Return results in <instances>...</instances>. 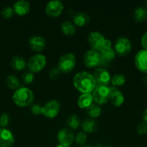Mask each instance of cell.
I'll return each mask as SVG.
<instances>
[{
	"label": "cell",
	"instance_id": "cell-1",
	"mask_svg": "<svg viewBox=\"0 0 147 147\" xmlns=\"http://www.w3.org/2000/svg\"><path fill=\"white\" fill-rule=\"evenodd\" d=\"M74 86L82 93H90L97 86L93 75L87 72H79L73 78Z\"/></svg>",
	"mask_w": 147,
	"mask_h": 147
},
{
	"label": "cell",
	"instance_id": "cell-2",
	"mask_svg": "<svg viewBox=\"0 0 147 147\" xmlns=\"http://www.w3.org/2000/svg\"><path fill=\"white\" fill-rule=\"evenodd\" d=\"M12 99L16 105L21 107H25L33 103L34 94L30 89L22 87L16 90L13 94Z\"/></svg>",
	"mask_w": 147,
	"mask_h": 147
},
{
	"label": "cell",
	"instance_id": "cell-3",
	"mask_svg": "<svg viewBox=\"0 0 147 147\" xmlns=\"http://www.w3.org/2000/svg\"><path fill=\"white\" fill-rule=\"evenodd\" d=\"M93 100L99 105L105 104L110 98L111 92L110 87L102 85H97L92 91Z\"/></svg>",
	"mask_w": 147,
	"mask_h": 147
},
{
	"label": "cell",
	"instance_id": "cell-4",
	"mask_svg": "<svg viewBox=\"0 0 147 147\" xmlns=\"http://www.w3.org/2000/svg\"><path fill=\"white\" fill-rule=\"evenodd\" d=\"M76 62V56L73 53H66L61 56L58 67L63 73H69L75 67Z\"/></svg>",
	"mask_w": 147,
	"mask_h": 147
},
{
	"label": "cell",
	"instance_id": "cell-5",
	"mask_svg": "<svg viewBox=\"0 0 147 147\" xmlns=\"http://www.w3.org/2000/svg\"><path fill=\"white\" fill-rule=\"evenodd\" d=\"M46 57L43 54H35L29 59L27 65L30 71L37 73L40 71L46 65Z\"/></svg>",
	"mask_w": 147,
	"mask_h": 147
},
{
	"label": "cell",
	"instance_id": "cell-6",
	"mask_svg": "<svg viewBox=\"0 0 147 147\" xmlns=\"http://www.w3.org/2000/svg\"><path fill=\"white\" fill-rule=\"evenodd\" d=\"M61 105L58 100H51L48 101L42 107L41 113L47 118H54L60 112Z\"/></svg>",
	"mask_w": 147,
	"mask_h": 147
},
{
	"label": "cell",
	"instance_id": "cell-7",
	"mask_svg": "<svg viewBox=\"0 0 147 147\" xmlns=\"http://www.w3.org/2000/svg\"><path fill=\"white\" fill-rule=\"evenodd\" d=\"M87 41L92 50L99 51L103 47L105 38L102 33L94 31L89 33L87 37Z\"/></svg>",
	"mask_w": 147,
	"mask_h": 147
},
{
	"label": "cell",
	"instance_id": "cell-8",
	"mask_svg": "<svg viewBox=\"0 0 147 147\" xmlns=\"http://www.w3.org/2000/svg\"><path fill=\"white\" fill-rule=\"evenodd\" d=\"M131 42L127 37H121L116 40L115 44V51L120 56H125L130 53L131 50Z\"/></svg>",
	"mask_w": 147,
	"mask_h": 147
},
{
	"label": "cell",
	"instance_id": "cell-9",
	"mask_svg": "<svg viewBox=\"0 0 147 147\" xmlns=\"http://www.w3.org/2000/svg\"><path fill=\"white\" fill-rule=\"evenodd\" d=\"M57 139L61 145L69 147L74 140V135L71 129L69 128H63L58 132Z\"/></svg>",
	"mask_w": 147,
	"mask_h": 147
},
{
	"label": "cell",
	"instance_id": "cell-10",
	"mask_svg": "<svg viewBox=\"0 0 147 147\" xmlns=\"http://www.w3.org/2000/svg\"><path fill=\"white\" fill-rule=\"evenodd\" d=\"M101 57L99 51L89 50L84 55V63L88 67H95L100 64Z\"/></svg>",
	"mask_w": 147,
	"mask_h": 147
},
{
	"label": "cell",
	"instance_id": "cell-11",
	"mask_svg": "<svg viewBox=\"0 0 147 147\" xmlns=\"http://www.w3.org/2000/svg\"><path fill=\"white\" fill-rule=\"evenodd\" d=\"M63 10V5L59 0L50 1L46 7V13L50 17H57L60 15Z\"/></svg>",
	"mask_w": 147,
	"mask_h": 147
},
{
	"label": "cell",
	"instance_id": "cell-12",
	"mask_svg": "<svg viewBox=\"0 0 147 147\" xmlns=\"http://www.w3.org/2000/svg\"><path fill=\"white\" fill-rule=\"evenodd\" d=\"M14 143L12 132L6 128H0V147H12Z\"/></svg>",
	"mask_w": 147,
	"mask_h": 147
},
{
	"label": "cell",
	"instance_id": "cell-13",
	"mask_svg": "<svg viewBox=\"0 0 147 147\" xmlns=\"http://www.w3.org/2000/svg\"><path fill=\"white\" fill-rule=\"evenodd\" d=\"M134 63L140 71L147 73V50L144 49L139 50L135 54Z\"/></svg>",
	"mask_w": 147,
	"mask_h": 147
},
{
	"label": "cell",
	"instance_id": "cell-14",
	"mask_svg": "<svg viewBox=\"0 0 147 147\" xmlns=\"http://www.w3.org/2000/svg\"><path fill=\"white\" fill-rule=\"evenodd\" d=\"M93 76L97 85L107 86L110 83V80H111L109 72L106 69L102 68V67L96 69L94 72Z\"/></svg>",
	"mask_w": 147,
	"mask_h": 147
},
{
	"label": "cell",
	"instance_id": "cell-15",
	"mask_svg": "<svg viewBox=\"0 0 147 147\" xmlns=\"http://www.w3.org/2000/svg\"><path fill=\"white\" fill-rule=\"evenodd\" d=\"M30 48L35 52H40L46 48V42L43 37L39 35L33 36L29 40Z\"/></svg>",
	"mask_w": 147,
	"mask_h": 147
},
{
	"label": "cell",
	"instance_id": "cell-16",
	"mask_svg": "<svg viewBox=\"0 0 147 147\" xmlns=\"http://www.w3.org/2000/svg\"><path fill=\"white\" fill-rule=\"evenodd\" d=\"M13 9L18 15H24L30 11V4L26 0H18L14 4Z\"/></svg>",
	"mask_w": 147,
	"mask_h": 147
},
{
	"label": "cell",
	"instance_id": "cell-17",
	"mask_svg": "<svg viewBox=\"0 0 147 147\" xmlns=\"http://www.w3.org/2000/svg\"><path fill=\"white\" fill-rule=\"evenodd\" d=\"M89 21H90L89 15L84 11H77L73 16V23L75 25L82 27L87 24Z\"/></svg>",
	"mask_w": 147,
	"mask_h": 147
},
{
	"label": "cell",
	"instance_id": "cell-18",
	"mask_svg": "<svg viewBox=\"0 0 147 147\" xmlns=\"http://www.w3.org/2000/svg\"><path fill=\"white\" fill-rule=\"evenodd\" d=\"M99 53L101 57V62L99 65L102 64V63H109L115 58V51L112 48V47H102Z\"/></svg>",
	"mask_w": 147,
	"mask_h": 147
},
{
	"label": "cell",
	"instance_id": "cell-19",
	"mask_svg": "<svg viewBox=\"0 0 147 147\" xmlns=\"http://www.w3.org/2000/svg\"><path fill=\"white\" fill-rule=\"evenodd\" d=\"M82 127L84 131L87 133H92L95 132L98 128V123L95 119L88 118L82 121Z\"/></svg>",
	"mask_w": 147,
	"mask_h": 147
},
{
	"label": "cell",
	"instance_id": "cell-20",
	"mask_svg": "<svg viewBox=\"0 0 147 147\" xmlns=\"http://www.w3.org/2000/svg\"><path fill=\"white\" fill-rule=\"evenodd\" d=\"M92 101L93 97L91 93H82L78 98L77 104L82 109H86L92 104Z\"/></svg>",
	"mask_w": 147,
	"mask_h": 147
},
{
	"label": "cell",
	"instance_id": "cell-21",
	"mask_svg": "<svg viewBox=\"0 0 147 147\" xmlns=\"http://www.w3.org/2000/svg\"><path fill=\"white\" fill-rule=\"evenodd\" d=\"M11 65L14 69L17 70H23L27 65V62L22 56L15 55L11 60Z\"/></svg>",
	"mask_w": 147,
	"mask_h": 147
},
{
	"label": "cell",
	"instance_id": "cell-22",
	"mask_svg": "<svg viewBox=\"0 0 147 147\" xmlns=\"http://www.w3.org/2000/svg\"><path fill=\"white\" fill-rule=\"evenodd\" d=\"M61 31L65 35H73L76 32V27L75 24L71 21H64L61 24Z\"/></svg>",
	"mask_w": 147,
	"mask_h": 147
},
{
	"label": "cell",
	"instance_id": "cell-23",
	"mask_svg": "<svg viewBox=\"0 0 147 147\" xmlns=\"http://www.w3.org/2000/svg\"><path fill=\"white\" fill-rule=\"evenodd\" d=\"M133 19L136 22H142L147 19V9L143 7L135 8L133 12Z\"/></svg>",
	"mask_w": 147,
	"mask_h": 147
},
{
	"label": "cell",
	"instance_id": "cell-24",
	"mask_svg": "<svg viewBox=\"0 0 147 147\" xmlns=\"http://www.w3.org/2000/svg\"><path fill=\"white\" fill-rule=\"evenodd\" d=\"M86 109V113L89 118L91 119H95V118L99 117L101 114V108L98 104H95L92 103L89 107H87Z\"/></svg>",
	"mask_w": 147,
	"mask_h": 147
},
{
	"label": "cell",
	"instance_id": "cell-25",
	"mask_svg": "<svg viewBox=\"0 0 147 147\" xmlns=\"http://www.w3.org/2000/svg\"><path fill=\"white\" fill-rule=\"evenodd\" d=\"M81 120L76 114H71L66 119V125L70 129H76L80 126Z\"/></svg>",
	"mask_w": 147,
	"mask_h": 147
},
{
	"label": "cell",
	"instance_id": "cell-26",
	"mask_svg": "<svg viewBox=\"0 0 147 147\" xmlns=\"http://www.w3.org/2000/svg\"><path fill=\"white\" fill-rule=\"evenodd\" d=\"M110 101L115 106H120L123 103L124 96L120 90L114 92L110 96Z\"/></svg>",
	"mask_w": 147,
	"mask_h": 147
},
{
	"label": "cell",
	"instance_id": "cell-27",
	"mask_svg": "<svg viewBox=\"0 0 147 147\" xmlns=\"http://www.w3.org/2000/svg\"><path fill=\"white\" fill-rule=\"evenodd\" d=\"M6 82H7V86L10 88L13 89V90H15V89L17 90L18 88H20V80H19L17 76H14V75H10L7 76Z\"/></svg>",
	"mask_w": 147,
	"mask_h": 147
},
{
	"label": "cell",
	"instance_id": "cell-28",
	"mask_svg": "<svg viewBox=\"0 0 147 147\" xmlns=\"http://www.w3.org/2000/svg\"><path fill=\"white\" fill-rule=\"evenodd\" d=\"M110 80L114 86H122L125 83V78L122 74L118 73V74L114 75Z\"/></svg>",
	"mask_w": 147,
	"mask_h": 147
},
{
	"label": "cell",
	"instance_id": "cell-29",
	"mask_svg": "<svg viewBox=\"0 0 147 147\" xmlns=\"http://www.w3.org/2000/svg\"><path fill=\"white\" fill-rule=\"evenodd\" d=\"M74 139L78 144L83 145L86 143L87 136H86V134L84 131H79L76 134V136L74 137Z\"/></svg>",
	"mask_w": 147,
	"mask_h": 147
},
{
	"label": "cell",
	"instance_id": "cell-30",
	"mask_svg": "<svg viewBox=\"0 0 147 147\" xmlns=\"http://www.w3.org/2000/svg\"><path fill=\"white\" fill-rule=\"evenodd\" d=\"M14 9L13 7H11L10 6H6V7H3V9L1 11V14L4 18H10L14 14Z\"/></svg>",
	"mask_w": 147,
	"mask_h": 147
},
{
	"label": "cell",
	"instance_id": "cell-31",
	"mask_svg": "<svg viewBox=\"0 0 147 147\" xmlns=\"http://www.w3.org/2000/svg\"><path fill=\"white\" fill-rule=\"evenodd\" d=\"M10 116L7 113H2L0 114V126L5 128L10 123Z\"/></svg>",
	"mask_w": 147,
	"mask_h": 147
},
{
	"label": "cell",
	"instance_id": "cell-32",
	"mask_svg": "<svg viewBox=\"0 0 147 147\" xmlns=\"http://www.w3.org/2000/svg\"><path fill=\"white\" fill-rule=\"evenodd\" d=\"M22 78L23 82L25 84H29V83H31L33 81L34 75H33V73L31 71H27L23 73Z\"/></svg>",
	"mask_w": 147,
	"mask_h": 147
},
{
	"label": "cell",
	"instance_id": "cell-33",
	"mask_svg": "<svg viewBox=\"0 0 147 147\" xmlns=\"http://www.w3.org/2000/svg\"><path fill=\"white\" fill-rule=\"evenodd\" d=\"M60 69L58 67H53L51 70L49 71V77L51 79H56L59 77L61 74Z\"/></svg>",
	"mask_w": 147,
	"mask_h": 147
},
{
	"label": "cell",
	"instance_id": "cell-34",
	"mask_svg": "<svg viewBox=\"0 0 147 147\" xmlns=\"http://www.w3.org/2000/svg\"><path fill=\"white\" fill-rule=\"evenodd\" d=\"M137 131L140 134H144L147 133V123L146 122H141L137 126Z\"/></svg>",
	"mask_w": 147,
	"mask_h": 147
},
{
	"label": "cell",
	"instance_id": "cell-35",
	"mask_svg": "<svg viewBox=\"0 0 147 147\" xmlns=\"http://www.w3.org/2000/svg\"><path fill=\"white\" fill-rule=\"evenodd\" d=\"M42 107L43 106H41L38 103H34L31 106V109H31V112L34 115H36V116L40 114L42 111Z\"/></svg>",
	"mask_w": 147,
	"mask_h": 147
},
{
	"label": "cell",
	"instance_id": "cell-36",
	"mask_svg": "<svg viewBox=\"0 0 147 147\" xmlns=\"http://www.w3.org/2000/svg\"><path fill=\"white\" fill-rule=\"evenodd\" d=\"M141 45L144 50H147V32H146L141 37Z\"/></svg>",
	"mask_w": 147,
	"mask_h": 147
},
{
	"label": "cell",
	"instance_id": "cell-37",
	"mask_svg": "<svg viewBox=\"0 0 147 147\" xmlns=\"http://www.w3.org/2000/svg\"><path fill=\"white\" fill-rule=\"evenodd\" d=\"M112 47V42L109 39H105V43H104L103 47Z\"/></svg>",
	"mask_w": 147,
	"mask_h": 147
},
{
	"label": "cell",
	"instance_id": "cell-38",
	"mask_svg": "<svg viewBox=\"0 0 147 147\" xmlns=\"http://www.w3.org/2000/svg\"><path fill=\"white\" fill-rule=\"evenodd\" d=\"M143 119H144V122L147 123V108L143 112Z\"/></svg>",
	"mask_w": 147,
	"mask_h": 147
},
{
	"label": "cell",
	"instance_id": "cell-39",
	"mask_svg": "<svg viewBox=\"0 0 147 147\" xmlns=\"http://www.w3.org/2000/svg\"><path fill=\"white\" fill-rule=\"evenodd\" d=\"M93 147H103V146H102V144H101L97 143V144H95V146H94Z\"/></svg>",
	"mask_w": 147,
	"mask_h": 147
},
{
	"label": "cell",
	"instance_id": "cell-40",
	"mask_svg": "<svg viewBox=\"0 0 147 147\" xmlns=\"http://www.w3.org/2000/svg\"><path fill=\"white\" fill-rule=\"evenodd\" d=\"M82 147H93V146H91V145H84V146H82Z\"/></svg>",
	"mask_w": 147,
	"mask_h": 147
},
{
	"label": "cell",
	"instance_id": "cell-41",
	"mask_svg": "<svg viewBox=\"0 0 147 147\" xmlns=\"http://www.w3.org/2000/svg\"><path fill=\"white\" fill-rule=\"evenodd\" d=\"M56 147H69V146H63V145L59 144V145H58V146H56Z\"/></svg>",
	"mask_w": 147,
	"mask_h": 147
},
{
	"label": "cell",
	"instance_id": "cell-42",
	"mask_svg": "<svg viewBox=\"0 0 147 147\" xmlns=\"http://www.w3.org/2000/svg\"><path fill=\"white\" fill-rule=\"evenodd\" d=\"M103 147H112V146H110V145H105V146H103Z\"/></svg>",
	"mask_w": 147,
	"mask_h": 147
}]
</instances>
